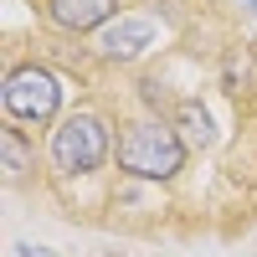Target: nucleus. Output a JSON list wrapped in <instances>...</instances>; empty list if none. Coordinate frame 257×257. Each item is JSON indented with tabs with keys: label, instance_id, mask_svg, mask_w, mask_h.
<instances>
[{
	"label": "nucleus",
	"instance_id": "1",
	"mask_svg": "<svg viewBox=\"0 0 257 257\" xmlns=\"http://www.w3.org/2000/svg\"><path fill=\"white\" fill-rule=\"evenodd\" d=\"M190 144L180 139V128L170 123V113H144V118H128L118 128V144H113V165L118 175L128 180H144V185H160V180H175L185 170Z\"/></svg>",
	"mask_w": 257,
	"mask_h": 257
},
{
	"label": "nucleus",
	"instance_id": "2",
	"mask_svg": "<svg viewBox=\"0 0 257 257\" xmlns=\"http://www.w3.org/2000/svg\"><path fill=\"white\" fill-rule=\"evenodd\" d=\"M113 123L108 113H98V108H72V113H62L52 123V144H47V160L57 175H98L103 165L113 160Z\"/></svg>",
	"mask_w": 257,
	"mask_h": 257
},
{
	"label": "nucleus",
	"instance_id": "3",
	"mask_svg": "<svg viewBox=\"0 0 257 257\" xmlns=\"http://www.w3.org/2000/svg\"><path fill=\"white\" fill-rule=\"evenodd\" d=\"M62 103H67V88H62V77L47 67V62H16L6 72V88H0L6 123L47 128V123L62 118Z\"/></svg>",
	"mask_w": 257,
	"mask_h": 257
},
{
	"label": "nucleus",
	"instance_id": "4",
	"mask_svg": "<svg viewBox=\"0 0 257 257\" xmlns=\"http://www.w3.org/2000/svg\"><path fill=\"white\" fill-rule=\"evenodd\" d=\"M160 41H165V21L155 11H118L108 26L98 31L93 52L108 62V67H134V62H144Z\"/></svg>",
	"mask_w": 257,
	"mask_h": 257
},
{
	"label": "nucleus",
	"instance_id": "5",
	"mask_svg": "<svg viewBox=\"0 0 257 257\" xmlns=\"http://www.w3.org/2000/svg\"><path fill=\"white\" fill-rule=\"evenodd\" d=\"M118 11H123V0H41V16H47V26L62 31V36L103 31Z\"/></svg>",
	"mask_w": 257,
	"mask_h": 257
},
{
	"label": "nucleus",
	"instance_id": "6",
	"mask_svg": "<svg viewBox=\"0 0 257 257\" xmlns=\"http://www.w3.org/2000/svg\"><path fill=\"white\" fill-rule=\"evenodd\" d=\"M170 123L180 128V139L190 149H211V139H216V128H211V108L201 98H180L175 108H170Z\"/></svg>",
	"mask_w": 257,
	"mask_h": 257
},
{
	"label": "nucleus",
	"instance_id": "7",
	"mask_svg": "<svg viewBox=\"0 0 257 257\" xmlns=\"http://www.w3.org/2000/svg\"><path fill=\"white\" fill-rule=\"evenodd\" d=\"M0 155H6V180H11V185L36 170V144H26L21 123H6V128H0Z\"/></svg>",
	"mask_w": 257,
	"mask_h": 257
},
{
	"label": "nucleus",
	"instance_id": "8",
	"mask_svg": "<svg viewBox=\"0 0 257 257\" xmlns=\"http://www.w3.org/2000/svg\"><path fill=\"white\" fill-rule=\"evenodd\" d=\"M221 88L226 93L252 88V47H231L226 52V62H221Z\"/></svg>",
	"mask_w": 257,
	"mask_h": 257
},
{
	"label": "nucleus",
	"instance_id": "9",
	"mask_svg": "<svg viewBox=\"0 0 257 257\" xmlns=\"http://www.w3.org/2000/svg\"><path fill=\"white\" fill-rule=\"evenodd\" d=\"M16 252H21V257H47V252H41V247H31V242H21Z\"/></svg>",
	"mask_w": 257,
	"mask_h": 257
},
{
	"label": "nucleus",
	"instance_id": "10",
	"mask_svg": "<svg viewBox=\"0 0 257 257\" xmlns=\"http://www.w3.org/2000/svg\"><path fill=\"white\" fill-rule=\"evenodd\" d=\"M247 11H252V16H257V0H247Z\"/></svg>",
	"mask_w": 257,
	"mask_h": 257
},
{
	"label": "nucleus",
	"instance_id": "11",
	"mask_svg": "<svg viewBox=\"0 0 257 257\" xmlns=\"http://www.w3.org/2000/svg\"><path fill=\"white\" fill-rule=\"evenodd\" d=\"M123 6H128V0H123Z\"/></svg>",
	"mask_w": 257,
	"mask_h": 257
}]
</instances>
